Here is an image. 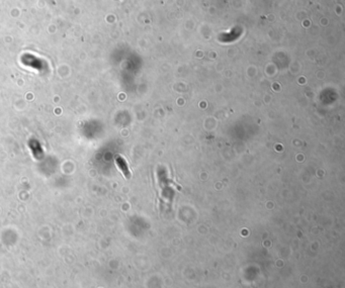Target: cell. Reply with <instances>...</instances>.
Listing matches in <instances>:
<instances>
[{"label": "cell", "mask_w": 345, "mask_h": 288, "mask_svg": "<svg viewBox=\"0 0 345 288\" xmlns=\"http://www.w3.org/2000/svg\"><path fill=\"white\" fill-rule=\"evenodd\" d=\"M117 163H118V167L122 169V171H123V173H126V174L128 173V168H127L126 163H125V161H123V160L122 158H118V159H117Z\"/></svg>", "instance_id": "6da1fadb"}]
</instances>
